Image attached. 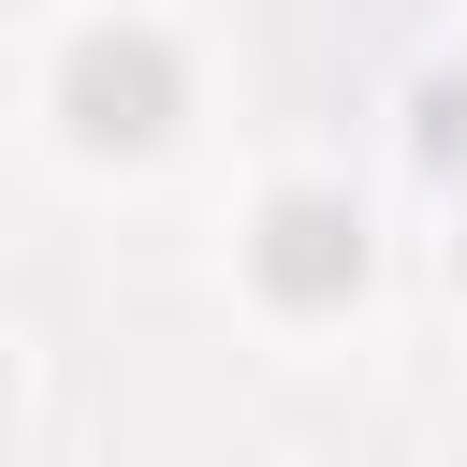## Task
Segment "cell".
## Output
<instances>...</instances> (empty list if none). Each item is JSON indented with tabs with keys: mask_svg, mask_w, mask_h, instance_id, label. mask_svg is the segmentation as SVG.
<instances>
[{
	"mask_svg": "<svg viewBox=\"0 0 467 467\" xmlns=\"http://www.w3.org/2000/svg\"><path fill=\"white\" fill-rule=\"evenodd\" d=\"M263 263H277V292H336L365 248H336V204H277V248Z\"/></svg>",
	"mask_w": 467,
	"mask_h": 467,
	"instance_id": "cell-2",
	"label": "cell"
},
{
	"mask_svg": "<svg viewBox=\"0 0 467 467\" xmlns=\"http://www.w3.org/2000/svg\"><path fill=\"white\" fill-rule=\"evenodd\" d=\"M73 117L88 131H161V44H73Z\"/></svg>",
	"mask_w": 467,
	"mask_h": 467,
	"instance_id": "cell-1",
	"label": "cell"
}]
</instances>
